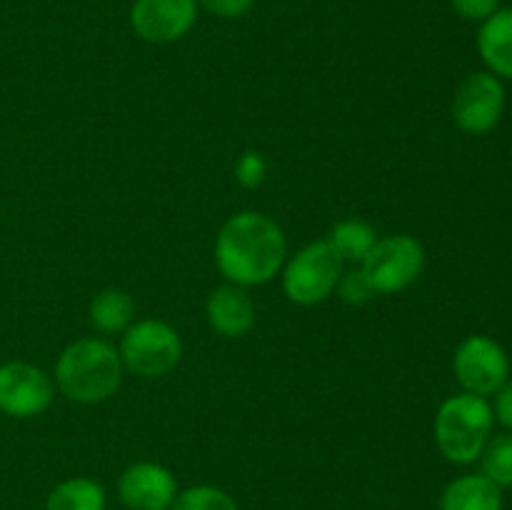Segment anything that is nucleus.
Segmentation results:
<instances>
[{"label":"nucleus","mask_w":512,"mask_h":510,"mask_svg":"<svg viewBox=\"0 0 512 510\" xmlns=\"http://www.w3.org/2000/svg\"><path fill=\"white\" fill-rule=\"evenodd\" d=\"M285 250L288 243L283 228L268 215L245 210L220 228L215 240V263L228 283L248 288L268 283L278 275Z\"/></svg>","instance_id":"f257e3e1"},{"label":"nucleus","mask_w":512,"mask_h":510,"mask_svg":"<svg viewBox=\"0 0 512 510\" xmlns=\"http://www.w3.org/2000/svg\"><path fill=\"white\" fill-rule=\"evenodd\" d=\"M123 360L115 345L100 338L70 343L55 363V385L75 403H103L123 383Z\"/></svg>","instance_id":"f03ea898"},{"label":"nucleus","mask_w":512,"mask_h":510,"mask_svg":"<svg viewBox=\"0 0 512 510\" xmlns=\"http://www.w3.org/2000/svg\"><path fill=\"white\" fill-rule=\"evenodd\" d=\"M493 425L495 415L488 398L473 393L453 395L435 415V443L450 463H475L493 435Z\"/></svg>","instance_id":"7ed1b4c3"},{"label":"nucleus","mask_w":512,"mask_h":510,"mask_svg":"<svg viewBox=\"0 0 512 510\" xmlns=\"http://www.w3.org/2000/svg\"><path fill=\"white\" fill-rule=\"evenodd\" d=\"M118 353L123 368L130 373L140 378H163L180 363L183 343L173 325L148 318L123 330Z\"/></svg>","instance_id":"20e7f679"},{"label":"nucleus","mask_w":512,"mask_h":510,"mask_svg":"<svg viewBox=\"0 0 512 510\" xmlns=\"http://www.w3.org/2000/svg\"><path fill=\"white\" fill-rule=\"evenodd\" d=\"M425 268V250L413 235H388L375 240L370 253L360 263V273L370 283L373 293L395 295L410 288Z\"/></svg>","instance_id":"39448f33"},{"label":"nucleus","mask_w":512,"mask_h":510,"mask_svg":"<svg viewBox=\"0 0 512 510\" xmlns=\"http://www.w3.org/2000/svg\"><path fill=\"white\" fill-rule=\"evenodd\" d=\"M343 263L345 260L330 245V240H315V243L305 245L285 265L283 290L288 300H293L295 305L323 303L338 288Z\"/></svg>","instance_id":"423d86ee"},{"label":"nucleus","mask_w":512,"mask_h":510,"mask_svg":"<svg viewBox=\"0 0 512 510\" xmlns=\"http://www.w3.org/2000/svg\"><path fill=\"white\" fill-rule=\"evenodd\" d=\"M453 370L463 393L488 398L508 383L510 358L503 345L488 335H470L455 350Z\"/></svg>","instance_id":"0eeeda50"},{"label":"nucleus","mask_w":512,"mask_h":510,"mask_svg":"<svg viewBox=\"0 0 512 510\" xmlns=\"http://www.w3.org/2000/svg\"><path fill=\"white\" fill-rule=\"evenodd\" d=\"M505 113V85L498 75L480 70L460 83L453 100V118L463 133L485 135Z\"/></svg>","instance_id":"6e6552de"},{"label":"nucleus","mask_w":512,"mask_h":510,"mask_svg":"<svg viewBox=\"0 0 512 510\" xmlns=\"http://www.w3.org/2000/svg\"><path fill=\"white\" fill-rule=\"evenodd\" d=\"M55 385L30 363L0 365V410L10 418H35L53 403Z\"/></svg>","instance_id":"1a4fd4ad"},{"label":"nucleus","mask_w":512,"mask_h":510,"mask_svg":"<svg viewBox=\"0 0 512 510\" xmlns=\"http://www.w3.org/2000/svg\"><path fill=\"white\" fill-rule=\"evenodd\" d=\"M198 20L195 0H135L130 25L145 43H175L193 30Z\"/></svg>","instance_id":"9d476101"},{"label":"nucleus","mask_w":512,"mask_h":510,"mask_svg":"<svg viewBox=\"0 0 512 510\" xmlns=\"http://www.w3.org/2000/svg\"><path fill=\"white\" fill-rule=\"evenodd\" d=\"M118 495L128 510H168L178 498V480L165 465L135 463L120 475Z\"/></svg>","instance_id":"9b49d317"},{"label":"nucleus","mask_w":512,"mask_h":510,"mask_svg":"<svg viewBox=\"0 0 512 510\" xmlns=\"http://www.w3.org/2000/svg\"><path fill=\"white\" fill-rule=\"evenodd\" d=\"M205 313H208L210 328L225 338H243L255 325L253 298L248 295V290L233 283L220 285L210 293Z\"/></svg>","instance_id":"f8f14e48"},{"label":"nucleus","mask_w":512,"mask_h":510,"mask_svg":"<svg viewBox=\"0 0 512 510\" xmlns=\"http://www.w3.org/2000/svg\"><path fill=\"white\" fill-rule=\"evenodd\" d=\"M478 53L488 73L512 80V8H500L480 23Z\"/></svg>","instance_id":"ddd939ff"},{"label":"nucleus","mask_w":512,"mask_h":510,"mask_svg":"<svg viewBox=\"0 0 512 510\" xmlns=\"http://www.w3.org/2000/svg\"><path fill=\"white\" fill-rule=\"evenodd\" d=\"M440 510H503V488L483 473L460 475L445 485Z\"/></svg>","instance_id":"4468645a"},{"label":"nucleus","mask_w":512,"mask_h":510,"mask_svg":"<svg viewBox=\"0 0 512 510\" xmlns=\"http://www.w3.org/2000/svg\"><path fill=\"white\" fill-rule=\"evenodd\" d=\"M135 303L125 290L108 288L98 293L90 303V323L100 333H123L133 323Z\"/></svg>","instance_id":"2eb2a0df"},{"label":"nucleus","mask_w":512,"mask_h":510,"mask_svg":"<svg viewBox=\"0 0 512 510\" xmlns=\"http://www.w3.org/2000/svg\"><path fill=\"white\" fill-rule=\"evenodd\" d=\"M45 510H105V490L90 478L63 480L48 495Z\"/></svg>","instance_id":"dca6fc26"},{"label":"nucleus","mask_w":512,"mask_h":510,"mask_svg":"<svg viewBox=\"0 0 512 510\" xmlns=\"http://www.w3.org/2000/svg\"><path fill=\"white\" fill-rule=\"evenodd\" d=\"M330 245L338 250V255L343 260H355V263H363L365 255L370 253V248L375 245V230L373 225L365 223L360 218H348L340 220L338 225L330 233Z\"/></svg>","instance_id":"f3484780"},{"label":"nucleus","mask_w":512,"mask_h":510,"mask_svg":"<svg viewBox=\"0 0 512 510\" xmlns=\"http://www.w3.org/2000/svg\"><path fill=\"white\" fill-rule=\"evenodd\" d=\"M480 460L485 478L493 480L498 488H512V433L490 435Z\"/></svg>","instance_id":"a211bd4d"},{"label":"nucleus","mask_w":512,"mask_h":510,"mask_svg":"<svg viewBox=\"0 0 512 510\" xmlns=\"http://www.w3.org/2000/svg\"><path fill=\"white\" fill-rule=\"evenodd\" d=\"M170 510H240L235 500L225 490L213 488V485H195V488L183 490L173 500Z\"/></svg>","instance_id":"6ab92c4d"},{"label":"nucleus","mask_w":512,"mask_h":510,"mask_svg":"<svg viewBox=\"0 0 512 510\" xmlns=\"http://www.w3.org/2000/svg\"><path fill=\"white\" fill-rule=\"evenodd\" d=\"M335 290H338L340 300H345V303L350 305H363L375 295L373 288H370V283L365 280V275L360 273V270H350V273L340 275L338 288Z\"/></svg>","instance_id":"aec40b11"},{"label":"nucleus","mask_w":512,"mask_h":510,"mask_svg":"<svg viewBox=\"0 0 512 510\" xmlns=\"http://www.w3.org/2000/svg\"><path fill=\"white\" fill-rule=\"evenodd\" d=\"M265 175H268V163H265L263 155L255 153V150L243 153L238 158V163H235V178H238V183L245 185V188H258L265 180Z\"/></svg>","instance_id":"412c9836"},{"label":"nucleus","mask_w":512,"mask_h":510,"mask_svg":"<svg viewBox=\"0 0 512 510\" xmlns=\"http://www.w3.org/2000/svg\"><path fill=\"white\" fill-rule=\"evenodd\" d=\"M455 13L473 23H483L500 10V0H450Z\"/></svg>","instance_id":"4be33fe9"},{"label":"nucleus","mask_w":512,"mask_h":510,"mask_svg":"<svg viewBox=\"0 0 512 510\" xmlns=\"http://www.w3.org/2000/svg\"><path fill=\"white\" fill-rule=\"evenodd\" d=\"M195 3L208 10V13L218 15V18L233 20L248 15L253 10L255 0H195Z\"/></svg>","instance_id":"5701e85b"},{"label":"nucleus","mask_w":512,"mask_h":510,"mask_svg":"<svg viewBox=\"0 0 512 510\" xmlns=\"http://www.w3.org/2000/svg\"><path fill=\"white\" fill-rule=\"evenodd\" d=\"M493 415L503 428H508L512 433V380H508V383L495 393Z\"/></svg>","instance_id":"b1692460"}]
</instances>
